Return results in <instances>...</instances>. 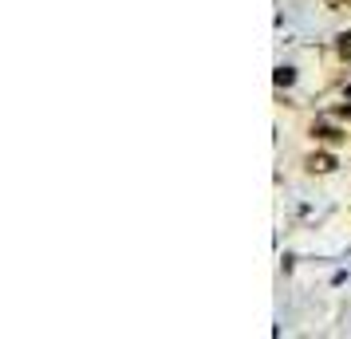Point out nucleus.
I'll list each match as a JSON object with an SVG mask.
<instances>
[{"instance_id":"1","label":"nucleus","mask_w":351,"mask_h":339,"mask_svg":"<svg viewBox=\"0 0 351 339\" xmlns=\"http://www.w3.org/2000/svg\"><path fill=\"white\" fill-rule=\"evenodd\" d=\"M304 170H308V174H335V170H339V158L328 154V150H312V154L304 158Z\"/></svg>"},{"instance_id":"2","label":"nucleus","mask_w":351,"mask_h":339,"mask_svg":"<svg viewBox=\"0 0 351 339\" xmlns=\"http://www.w3.org/2000/svg\"><path fill=\"white\" fill-rule=\"evenodd\" d=\"M312 138L324 142V146H343L348 142V130L332 127V123H312Z\"/></svg>"},{"instance_id":"3","label":"nucleus","mask_w":351,"mask_h":339,"mask_svg":"<svg viewBox=\"0 0 351 339\" xmlns=\"http://www.w3.org/2000/svg\"><path fill=\"white\" fill-rule=\"evenodd\" d=\"M292 79H296V71H292V67H276V87H288Z\"/></svg>"},{"instance_id":"4","label":"nucleus","mask_w":351,"mask_h":339,"mask_svg":"<svg viewBox=\"0 0 351 339\" xmlns=\"http://www.w3.org/2000/svg\"><path fill=\"white\" fill-rule=\"evenodd\" d=\"M324 4H328L332 12H348V8H351V0H324Z\"/></svg>"},{"instance_id":"5","label":"nucleus","mask_w":351,"mask_h":339,"mask_svg":"<svg viewBox=\"0 0 351 339\" xmlns=\"http://www.w3.org/2000/svg\"><path fill=\"white\" fill-rule=\"evenodd\" d=\"M332 114H335V118H348V123H351V103H348V107H335Z\"/></svg>"}]
</instances>
